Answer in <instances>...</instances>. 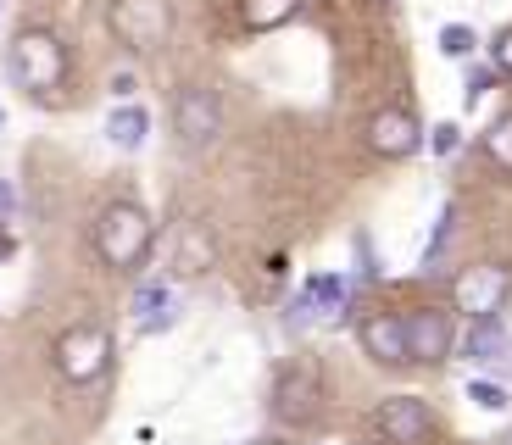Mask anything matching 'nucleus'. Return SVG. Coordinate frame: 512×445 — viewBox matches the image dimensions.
<instances>
[{"label":"nucleus","mask_w":512,"mask_h":445,"mask_svg":"<svg viewBox=\"0 0 512 445\" xmlns=\"http://www.w3.org/2000/svg\"><path fill=\"white\" fill-rule=\"evenodd\" d=\"M95 251L112 273H140L151 256V217L140 201H112L95 223Z\"/></svg>","instance_id":"obj_1"},{"label":"nucleus","mask_w":512,"mask_h":445,"mask_svg":"<svg viewBox=\"0 0 512 445\" xmlns=\"http://www.w3.org/2000/svg\"><path fill=\"white\" fill-rule=\"evenodd\" d=\"M12 78L28 89V95H51V89L67 84V45L62 34H51V28H23V34L12 39Z\"/></svg>","instance_id":"obj_2"},{"label":"nucleus","mask_w":512,"mask_h":445,"mask_svg":"<svg viewBox=\"0 0 512 445\" xmlns=\"http://www.w3.org/2000/svg\"><path fill=\"white\" fill-rule=\"evenodd\" d=\"M106 28L128 51H162L167 34H173V12H167V0H112Z\"/></svg>","instance_id":"obj_3"},{"label":"nucleus","mask_w":512,"mask_h":445,"mask_svg":"<svg viewBox=\"0 0 512 445\" xmlns=\"http://www.w3.org/2000/svg\"><path fill=\"white\" fill-rule=\"evenodd\" d=\"M223 134V101L218 89L206 84H190L173 95V140L184 145V151H206V145Z\"/></svg>","instance_id":"obj_4"},{"label":"nucleus","mask_w":512,"mask_h":445,"mask_svg":"<svg viewBox=\"0 0 512 445\" xmlns=\"http://www.w3.org/2000/svg\"><path fill=\"white\" fill-rule=\"evenodd\" d=\"M106 356H112V340H106L101 323H73V329L56 334V368H62L67 384H90L106 373Z\"/></svg>","instance_id":"obj_5"},{"label":"nucleus","mask_w":512,"mask_h":445,"mask_svg":"<svg viewBox=\"0 0 512 445\" xmlns=\"http://www.w3.org/2000/svg\"><path fill=\"white\" fill-rule=\"evenodd\" d=\"M512 290V273L496 262H479V267H462L457 284H451V306H457L468 323L479 318H501V301Z\"/></svg>","instance_id":"obj_6"},{"label":"nucleus","mask_w":512,"mask_h":445,"mask_svg":"<svg viewBox=\"0 0 512 445\" xmlns=\"http://www.w3.org/2000/svg\"><path fill=\"white\" fill-rule=\"evenodd\" d=\"M323 407V379L318 368H307V362H290V368L273 379V412H279L284 423H307L318 418Z\"/></svg>","instance_id":"obj_7"},{"label":"nucleus","mask_w":512,"mask_h":445,"mask_svg":"<svg viewBox=\"0 0 512 445\" xmlns=\"http://www.w3.org/2000/svg\"><path fill=\"white\" fill-rule=\"evenodd\" d=\"M401 323H407V362L435 368V362L451 356V318L440 306H418V312H407Z\"/></svg>","instance_id":"obj_8"},{"label":"nucleus","mask_w":512,"mask_h":445,"mask_svg":"<svg viewBox=\"0 0 512 445\" xmlns=\"http://www.w3.org/2000/svg\"><path fill=\"white\" fill-rule=\"evenodd\" d=\"M373 423H379V434L390 445H423L429 434H435V412L423 407L418 395H390Z\"/></svg>","instance_id":"obj_9"},{"label":"nucleus","mask_w":512,"mask_h":445,"mask_svg":"<svg viewBox=\"0 0 512 445\" xmlns=\"http://www.w3.org/2000/svg\"><path fill=\"white\" fill-rule=\"evenodd\" d=\"M368 145L379 156H412L423 145V128H418V117H412L407 106H384V112L368 123Z\"/></svg>","instance_id":"obj_10"},{"label":"nucleus","mask_w":512,"mask_h":445,"mask_svg":"<svg viewBox=\"0 0 512 445\" xmlns=\"http://www.w3.org/2000/svg\"><path fill=\"white\" fill-rule=\"evenodd\" d=\"M128 312H134V329L140 334H162V329H173V323H179V290H173V284H162V279H145L140 290H134V306H128Z\"/></svg>","instance_id":"obj_11"},{"label":"nucleus","mask_w":512,"mask_h":445,"mask_svg":"<svg viewBox=\"0 0 512 445\" xmlns=\"http://www.w3.org/2000/svg\"><path fill=\"white\" fill-rule=\"evenodd\" d=\"M357 340H362V351H368L373 362H384V368H401V362H407V323H401L396 312H373V318H362Z\"/></svg>","instance_id":"obj_12"},{"label":"nucleus","mask_w":512,"mask_h":445,"mask_svg":"<svg viewBox=\"0 0 512 445\" xmlns=\"http://www.w3.org/2000/svg\"><path fill=\"white\" fill-rule=\"evenodd\" d=\"M346 295H351V284H346V279H334V273L312 279L307 290H301V301H295V323H307V318H334V312H346Z\"/></svg>","instance_id":"obj_13"},{"label":"nucleus","mask_w":512,"mask_h":445,"mask_svg":"<svg viewBox=\"0 0 512 445\" xmlns=\"http://www.w3.org/2000/svg\"><path fill=\"white\" fill-rule=\"evenodd\" d=\"M145 134H151V117H145V106H117V112L106 117V140H112L117 151H140Z\"/></svg>","instance_id":"obj_14"},{"label":"nucleus","mask_w":512,"mask_h":445,"mask_svg":"<svg viewBox=\"0 0 512 445\" xmlns=\"http://www.w3.org/2000/svg\"><path fill=\"white\" fill-rule=\"evenodd\" d=\"M301 12V0H240V23L251 34H268V28H284Z\"/></svg>","instance_id":"obj_15"},{"label":"nucleus","mask_w":512,"mask_h":445,"mask_svg":"<svg viewBox=\"0 0 512 445\" xmlns=\"http://www.w3.org/2000/svg\"><path fill=\"white\" fill-rule=\"evenodd\" d=\"M212 262H218V251H212V240H206L201 229H190L179 240V251H173V273H179V279H201Z\"/></svg>","instance_id":"obj_16"},{"label":"nucleus","mask_w":512,"mask_h":445,"mask_svg":"<svg viewBox=\"0 0 512 445\" xmlns=\"http://www.w3.org/2000/svg\"><path fill=\"white\" fill-rule=\"evenodd\" d=\"M501 351H507V329H501V318H479L474 329H468V340H462V356H468V362H496Z\"/></svg>","instance_id":"obj_17"},{"label":"nucleus","mask_w":512,"mask_h":445,"mask_svg":"<svg viewBox=\"0 0 512 445\" xmlns=\"http://www.w3.org/2000/svg\"><path fill=\"white\" fill-rule=\"evenodd\" d=\"M485 156H490L496 167H507V173H512V112L490 123V134H485Z\"/></svg>","instance_id":"obj_18"},{"label":"nucleus","mask_w":512,"mask_h":445,"mask_svg":"<svg viewBox=\"0 0 512 445\" xmlns=\"http://www.w3.org/2000/svg\"><path fill=\"white\" fill-rule=\"evenodd\" d=\"M474 45H479V39H474V28H468V23H446V28H440V51H446V56H474Z\"/></svg>","instance_id":"obj_19"},{"label":"nucleus","mask_w":512,"mask_h":445,"mask_svg":"<svg viewBox=\"0 0 512 445\" xmlns=\"http://www.w3.org/2000/svg\"><path fill=\"white\" fill-rule=\"evenodd\" d=\"M451 234H457V206H446V212H440V229H435V240H429V251H423V267L440 262V251L451 245Z\"/></svg>","instance_id":"obj_20"},{"label":"nucleus","mask_w":512,"mask_h":445,"mask_svg":"<svg viewBox=\"0 0 512 445\" xmlns=\"http://www.w3.org/2000/svg\"><path fill=\"white\" fill-rule=\"evenodd\" d=\"M468 401H474V407H485V412H507V390H501V384H490V379L468 384Z\"/></svg>","instance_id":"obj_21"},{"label":"nucleus","mask_w":512,"mask_h":445,"mask_svg":"<svg viewBox=\"0 0 512 445\" xmlns=\"http://www.w3.org/2000/svg\"><path fill=\"white\" fill-rule=\"evenodd\" d=\"M457 145H462V128L457 123H440L435 134H429V151H435V156H451Z\"/></svg>","instance_id":"obj_22"},{"label":"nucleus","mask_w":512,"mask_h":445,"mask_svg":"<svg viewBox=\"0 0 512 445\" xmlns=\"http://www.w3.org/2000/svg\"><path fill=\"white\" fill-rule=\"evenodd\" d=\"M496 84V67H474V73H468V84H462V95H468V106L474 101H485V89Z\"/></svg>","instance_id":"obj_23"},{"label":"nucleus","mask_w":512,"mask_h":445,"mask_svg":"<svg viewBox=\"0 0 512 445\" xmlns=\"http://www.w3.org/2000/svg\"><path fill=\"white\" fill-rule=\"evenodd\" d=\"M490 56H496V73H507V78H512V28L496 39V45H490Z\"/></svg>","instance_id":"obj_24"},{"label":"nucleus","mask_w":512,"mask_h":445,"mask_svg":"<svg viewBox=\"0 0 512 445\" xmlns=\"http://www.w3.org/2000/svg\"><path fill=\"white\" fill-rule=\"evenodd\" d=\"M12 206H17V195H12V184H6V178H0V223H6V217H12Z\"/></svg>","instance_id":"obj_25"},{"label":"nucleus","mask_w":512,"mask_h":445,"mask_svg":"<svg viewBox=\"0 0 512 445\" xmlns=\"http://www.w3.org/2000/svg\"><path fill=\"white\" fill-rule=\"evenodd\" d=\"M501 445H512V429H507V434H501Z\"/></svg>","instance_id":"obj_26"}]
</instances>
